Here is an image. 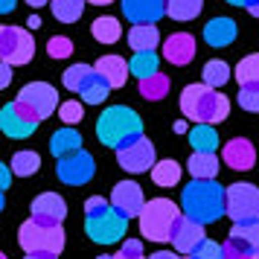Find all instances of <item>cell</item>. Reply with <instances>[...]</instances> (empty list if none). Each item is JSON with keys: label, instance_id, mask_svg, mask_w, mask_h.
I'll return each mask as SVG.
<instances>
[{"label": "cell", "instance_id": "1", "mask_svg": "<svg viewBox=\"0 0 259 259\" xmlns=\"http://www.w3.org/2000/svg\"><path fill=\"white\" fill-rule=\"evenodd\" d=\"M181 210L198 224L219 222L222 215H227V189L219 187L215 178L212 181L192 178V184H187L181 192Z\"/></svg>", "mask_w": 259, "mask_h": 259}, {"label": "cell", "instance_id": "2", "mask_svg": "<svg viewBox=\"0 0 259 259\" xmlns=\"http://www.w3.org/2000/svg\"><path fill=\"white\" fill-rule=\"evenodd\" d=\"M128 230V215L119 212L102 195H91L84 201V233L99 245H117Z\"/></svg>", "mask_w": 259, "mask_h": 259}, {"label": "cell", "instance_id": "3", "mask_svg": "<svg viewBox=\"0 0 259 259\" xmlns=\"http://www.w3.org/2000/svg\"><path fill=\"white\" fill-rule=\"evenodd\" d=\"M96 137H99V143H105L117 152L128 149L131 143H137L143 137V119L134 108L111 105L96 119Z\"/></svg>", "mask_w": 259, "mask_h": 259}, {"label": "cell", "instance_id": "4", "mask_svg": "<svg viewBox=\"0 0 259 259\" xmlns=\"http://www.w3.org/2000/svg\"><path fill=\"white\" fill-rule=\"evenodd\" d=\"M181 215H184V210H178V204H172L169 198H152L137 215L140 233L152 242H172V233H175V224Z\"/></svg>", "mask_w": 259, "mask_h": 259}, {"label": "cell", "instance_id": "5", "mask_svg": "<svg viewBox=\"0 0 259 259\" xmlns=\"http://www.w3.org/2000/svg\"><path fill=\"white\" fill-rule=\"evenodd\" d=\"M18 245L24 247V253L59 256L64 250V230L61 224H41L35 219H26L18 230Z\"/></svg>", "mask_w": 259, "mask_h": 259}, {"label": "cell", "instance_id": "6", "mask_svg": "<svg viewBox=\"0 0 259 259\" xmlns=\"http://www.w3.org/2000/svg\"><path fill=\"white\" fill-rule=\"evenodd\" d=\"M219 91L210 84H187L181 91V114L192 122H212Z\"/></svg>", "mask_w": 259, "mask_h": 259}, {"label": "cell", "instance_id": "7", "mask_svg": "<svg viewBox=\"0 0 259 259\" xmlns=\"http://www.w3.org/2000/svg\"><path fill=\"white\" fill-rule=\"evenodd\" d=\"M35 56V41L21 26H0V59L9 64H26Z\"/></svg>", "mask_w": 259, "mask_h": 259}, {"label": "cell", "instance_id": "8", "mask_svg": "<svg viewBox=\"0 0 259 259\" xmlns=\"http://www.w3.org/2000/svg\"><path fill=\"white\" fill-rule=\"evenodd\" d=\"M227 215L239 222H259V189L253 184H230L227 187Z\"/></svg>", "mask_w": 259, "mask_h": 259}, {"label": "cell", "instance_id": "9", "mask_svg": "<svg viewBox=\"0 0 259 259\" xmlns=\"http://www.w3.org/2000/svg\"><path fill=\"white\" fill-rule=\"evenodd\" d=\"M41 125V117L32 114L26 105H21L18 99L3 105L0 111V128L6 137H15V140H26L29 134H35V128Z\"/></svg>", "mask_w": 259, "mask_h": 259}, {"label": "cell", "instance_id": "10", "mask_svg": "<svg viewBox=\"0 0 259 259\" xmlns=\"http://www.w3.org/2000/svg\"><path fill=\"white\" fill-rule=\"evenodd\" d=\"M18 102L26 105L32 114H38L41 119H47L56 108H59V91L47 82H29L21 88L18 94Z\"/></svg>", "mask_w": 259, "mask_h": 259}, {"label": "cell", "instance_id": "11", "mask_svg": "<svg viewBox=\"0 0 259 259\" xmlns=\"http://www.w3.org/2000/svg\"><path fill=\"white\" fill-rule=\"evenodd\" d=\"M96 172L94 154H88L84 149L67 154V157H59V178L67 184V187H82L88 184Z\"/></svg>", "mask_w": 259, "mask_h": 259}, {"label": "cell", "instance_id": "12", "mask_svg": "<svg viewBox=\"0 0 259 259\" xmlns=\"http://www.w3.org/2000/svg\"><path fill=\"white\" fill-rule=\"evenodd\" d=\"M117 163L125 169V172H131V175H140V172H149V169H154V146L146 137H140L137 143H131L128 149H119L117 152Z\"/></svg>", "mask_w": 259, "mask_h": 259}, {"label": "cell", "instance_id": "13", "mask_svg": "<svg viewBox=\"0 0 259 259\" xmlns=\"http://www.w3.org/2000/svg\"><path fill=\"white\" fill-rule=\"evenodd\" d=\"M131 24H157L166 15V0H119Z\"/></svg>", "mask_w": 259, "mask_h": 259}, {"label": "cell", "instance_id": "14", "mask_svg": "<svg viewBox=\"0 0 259 259\" xmlns=\"http://www.w3.org/2000/svg\"><path fill=\"white\" fill-rule=\"evenodd\" d=\"M204 239H207L204 224H198L195 219H189V215H181L178 219L175 233H172V247H175L178 253H192Z\"/></svg>", "mask_w": 259, "mask_h": 259}, {"label": "cell", "instance_id": "15", "mask_svg": "<svg viewBox=\"0 0 259 259\" xmlns=\"http://www.w3.org/2000/svg\"><path fill=\"white\" fill-rule=\"evenodd\" d=\"M32 219L41 224H61L64 219H67V204H64V198L61 195H56V192H44V195H38L35 201H32Z\"/></svg>", "mask_w": 259, "mask_h": 259}, {"label": "cell", "instance_id": "16", "mask_svg": "<svg viewBox=\"0 0 259 259\" xmlns=\"http://www.w3.org/2000/svg\"><path fill=\"white\" fill-rule=\"evenodd\" d=\"M111 204L117 207L119 212H125V215H140L143 207H146V198H143V189L140 184H134V181H122L114 187L111 192Z\"/></svg>", "mask_w": 259, "mask_h": 259}, {"label": "cell", "instance_id": "17", "mask_svg": "<svg viewBox=\"0 0 259 259\" xmlns=\"http://www.w3.org/2000/svg\"><path fill=\"white\" fill-rule=\"evenodd\" d=\"M163 59L175 67H184L195 59V38L189 32H172L163 41Z\"/></svg>", "mask_w": 259, "mask_h": 259}, {"label": "cell", "instance_id": "18", "mask_svg": "<svg viewBox=\"0 0 259 259\" xmlns=\"http://www.w3.org/2000/svg\"><path fill=\"white\" fill-rule=\"evenodd\" d=\"M222 157L230 169L247 172V169H253V163H256V149H253V143L245 140V137H233V140L224 146Z\"/></svg>", "mask_w": 259, "mask_h": 259}, {"label": "cell", "instance_id": "19", "mask_svg": "<svg viewBox=\"0 0 259 259\" xmlns=\"http://www.w3.org/2000/svg\"><path fill=\"white\" fill-rule=\"evenodd\" d=\"M94 67H96V73L111 84V91H114V88H122L125 79L131 76V64L125 59H119V56H102Z\"/></svg>", "mask_w": 259, "mask_h": 259}, {"label": "cell", "instance_id": "20", "mask_svg": "<svg viewBox=\"0 0 259 259\" xmlns=\"http://www.w3.org/2000/svg\"><path fill=\"white\" fill-rule=\"evenodd\" d=\"M204 41L210 47H227L236 41V21L233 18H212L204 26Z\"/></svg>", "mask_w": 259, "mask_h": 259}, {"label": "cell", "instance_id": "21", "mask_svg": "<svg viewBox=\"0 0 259 259\" xmlns=\"http://www.w3.org/2000/svg\"><path fill=\"white\" fill-rule=\"evenodd\" d=\"M96 67H91V64H73V67H67L64 70V76H61V82H64V88L70 91V94H84L91 84L96 82Z\"/></svg>", "mask_w": 259, "mask_h": 259}, {"label": "cell", "instance_id": "22", "mask_svg": "<svg viewBox=\"0 0 259 259\" xmlns=\"http://www.w3.org/2000/svg\"><path fill=\"white\" fill-rule=\"evenodd\" d=\"M160 44V32L154 24H134L128 29V47L134 53H149V50H157Z\"/></svg>", "mask_w": 259, "mask_h": 259}, {"label": "cell", "instance_id": "23", "mask_svg": "<svg viewBox=\"0 0 259 259\" xmlns=\"http://www.w3.org/2000/svg\"><path fill=\"white\" fill-rule=\"evenodd\" d=\"M79 149H82V134L73 125H64V128H59L50 137V152L56 157H67V154L79 152Z\"/></svg>", "mask_w": 259, "mask_h": 259}, {"label": "cell", "instance_id": "24", "mask_svg": "<svg viewBox=\"0 0 259 259\" xmlns=\"http://www.w3.org/2000/svg\"><path fill=\"white\" fill-rule=\"evenodd\" d=\"M187 169H189V175L192 178L212 181V178L219 175V157H215V152H192Z\"/></svg>", "mask_w": 259, "mask_h": 259}, {"label": "cell", "instance_id": "25", "mask_svg": "<svg viewBox=\"0 0 259 259\" xmlns=\"http://www.w3.org/2000/svg\"><path fill=\"white\" fill-rule=\"evenodd\" d=\"M189 146H192V152H215L219 149V134L212 128V122H198L189 131Z\"/></svg>", "mask_w": 259, "mask_h": 259}, {"label": "cell", "instance_id": "26", "mask_svg": "<svg viewBox=\"0 0 259 259\" xmlns=\"http://www.w3.org/2000/svg\"><path fill=\"white\" fill-rule=\"evenodd\" d=\"M91 32H94V38L99 41V44H117L119 38H122V26H119L117 18L105 15V18H96L94 21Z\"/></svg>", "mask_w": 259, "mask_h": 259}, {"label": "cell", "instance_id": "27", "mask_svg": "<svg viewBox=\"0 0 259 259\" xmlns=\"http://www.w3.org/2000/svg\"><path fill=\"white\" fill-rule=\"evenodd\" d=\"M204 9V0H166V15L172 21H192Z\"/></svg>", "mask_w": 259, "mask_h": 259}, {"label": "cell", "instance_id": "28", "mask_svg": "<svg viewBox=\"0 0 259 259\" xmlns=\"http://www.w3.org/2000/svg\"><path fill=\"white\" fill-rule=\"evenodd\" d=\"M84 3L88 0H50L53 15H56V21H61V24H76L84 12Z\"/></svg>", "mask_w": 259, "mask_h": 259}, {"label": "cell", "instance_id": "29", "mask_svg": "<svg viewBox=\"0 0 259 259\" xmlns=\"http://www.w3.org/2000/svg\"><path fill=\"white\" fill-rule=\"evenodd\" d=\"M128 64H131V76H137V79H149V76L157 73L160 59H157V53H154V50H149V53H134Z\"/></svg>", "mask_w": 259, "mask_h": 259}, {"label": "cell", "instance_id": "30", "mask_svg": "<svg viewBox=\"0 0 259 259\" xmlns=\"http://www.w3.org/2000/svg\"><path fill=\"white\" fill-rule=\"evenodd\" d=\"M230 239H236L239 245H245L250 253L259 250V222H239V224H233Z\"/></svg>", "mask_w": 259, "mask_h": 259}, {"label": "cell", "instance_id": "31", "mask_svg": "<svg viewBox=\"0 0 259 259\" xmlns=\"http://www.w3.org/2000/svg\"><path fill=\"white\" fill-rule=\"evenodd\" d=\"M152 181L157 187H175L181 181V163H175V160H157L152 169Z\"/></svg>", "mask_w": 259, "mask_h": 259}, {"label": "cell", "instance_id": "32", "mask_svg": "<svg viewBox=\"0 0 259 259\" xmlns=\"http://www.w3.org/2000/svg\"><path fill=\"white\" fill-rule=\"evenodd\" d=\"M166 94H169V79H166L163 73H154L149 79H140V96L143 99L157 102V99H163Z\"/></svg>", "mask_w": 259, "mask_h": 259}, {"label": "cell", "instance_id": "33", "mask_svg": "<svg viewBox=\"0 0 259 259\" xmlns=\"http://www.w3.org/2000/svg\"><path fill=\"white\" fill-rule=\"evenodd\" d=\"M38 169H41V157H38V152H18L12 157V172L18 178H29V175H35Z\"/></svg>", "mask_w": 259, "mask_h": 259}, {"label": "cell", "instance_id": "34", "mask_svg": "<svg viewBox=\"0 0 259 259\" xmlns=\"http://www.w3.org/2000/svg\"><path fill=\"white\" fill-rule=\"evenodd\" d=\"M236 82L242 84H259V53L245 56V59L236 64Z\"/></svg>", "mask_w": 259, "mask_h": 259}, {"label": "cell", "instance_id": "35", "mask_svg": "<svg viewBox=\"0 0 259 259\" xmlns=\"http://www.w3.org/2000/svg\"><path fill=\"white\" fill-rule=\"evenodd\" d=\"M227 79H230V67H227V61L222 59H212L204 64V84H210V88H222V84H227Z\"/></svg>", "mask_w": 259, "mask_h": 259}, {"label": "cell", "instance_id": "36", "mask_svg": "<svg viewBox=\"0 0 259 259\" xmlns=\"http://www.w3.org/2000/svg\"><path fill=\"white\" fill-rule=\"evenodd\" d=\"M59 119L64 125H79L84 119V105L79 99H67V102H61L59 105Z\"/></svg>", "mask_w": 259, "mask_h": 259}, {"label": "cell", "instance_id": "37", "mask_svg": "<svg viewBox=\"0 0 259 259\" xmlns=\"http://www.w3.org/2000/svg\"><path fill=\"white\" fill-rule=\"evenodd\" d=\"M108 94H111V84H108L102 76H96V82L91 84L84 94H79V96H82L84 105H102V102L108 99Z\"/></svg>", "mask_w": 259, "mask_h": 259}, {"label": "cell", "instance_id": "38", "mask_svg": "<svg viewBox=\"0 0 259 259\" xmlns=\"http://www.w3.org/2000/svg\"><path fill=\"white\" fill-rule=\"evenodd\" d=\"M239 105H242V111L259 114V84H242L239 88Z\"/></svg>", "mask_w": 259, "mask_h": 259}, {"label": "cell", "instance_id": "39", "mask_svg": "<svg viewBox=\"0 0 259 259\" xmlns=\"http://www.w3.org/2000/svg\"><path fill=\"white\" fill-rule=\"evenodd\" d=\"M189 259H224V247L219 245V242H210V239H204L192 253H189Z\"/></svg>", "mask_w": 259, "mask_h": 259}, {"label": "cell", "instance_id": "40", "mask_svg": "<svg viewBox=\"0 0 259 259\" xmlns=\"http://www.w3.org/2000/svg\"><path fill=\"white\" fill-rule=\"evenodd\" d=\"M47 53L53 56V59H67L73 53V41L67 35H56L47 41Z\"/></svg>", "mask_w": 259, "mask_h": 259}, {"label": "cell", "instance_id": "41", "mask_svg": "<svg viewBox=\"0 0 259 259\" xmlns=\"http://www.w3.org/2000/svg\"><path fill=\"white\" fill-rule=\"evenodd\" d=\"M117 259H146L143 256V242L140 239H125L122 247H119Z\"/></svg>", "mask_w": 259, "mask_h": 259}, {"label": "cell", "instance_id": "42", "mask_svg": "<svg viewBox=\"0 0 259 259\" xmlns=\"http://www.w3.org/2000/svg\"><path fill=\"white\" fill-rule=\"evenodd\" d=\"M222 247H224V259H247L250 256V250L245 245H239L236 239H230V236H227V242Z\"/></svg>", "mask_w": 259, "mask_h": 259}, {"label": "cell", "instance_id": "43", "mask_svg": "<svg viewBox=\"0 0 259 259\" xmlns=\"http://www.w3.org/2000/svg\"><path fill=\"white\" fill-rule=\"evenodd\" d=\"M12 67H15V64H9V61H3V64H0V73H3V76H0V88H6V84L12 82Z\"/></svg>", "mask_w": 259, "mask_h": 259}, {"label": "cell", "instance_id": "44", "mask_svg": "<svg viewBox=\"0 0 259 259\" xmlns=\"http://www.w3.org/2000/svg\"><path fill=\"white\" fill-rule=\"evenodd\" d=\"M146 259H184L181 253H172V250H157V253H152V256Z\"/></svg>", "mask_w": 259, "mask_h": 259}, {"label": "cell", "instance_id": "45", "mask_svg": "<svg viewBox=\"0 0 259 259\" xmlns=\"http://www.w3.org/2000/svg\"><path fill=\"white\" fill-rule=\"evenodd\" d=\"M224 3H230V6H245V9H250L253 3H259V0H224Z\"/></svg>", "mask_w": 259, "mask_h": 259}, {"label": "cell", "instance_id": "46", "mask_svg": "<svg viewBox=\"0 0 259 259\" xmlns=\"http://www.w3.org/2000/svg\"><path fill=\"white\" fill-rule=\"evenodd\" d=\"M18 6V0H0V12H12Z\"/></svg>", "mask_w": 259, "mask_h": 259}, {"label": "cell", "instance_id": "47", "mask_svg": "<svg viewBox=\"0 0 259 259\" xmlns=\"http://www.w3.org/2000/svg\"><path fill=\"white\" fill-rule=\"evenodd\" d=\"M26 26H32V29H38V26H41V18H38V15H29V24Z\"/></svg>", "mask_w": 259, "mask_h": 259}, {"label": "cell", "instance_id": "48", "mask_svg": "<svg viewBox=\"0 0 259 259\" xmlns=\"http://www.w3.org/2000/svg\"><path fill=\"white\" fill-rule=\"evenodd\" d=\"M175 131H178V134H187V122H184V119H178V122H175Z\"/></svg>", "mask_w": 259, "mask_h": 259}, {"label": "cell", "instance_id": "49", "mask_svg": "<svg viewBox=\"0 0 259 259\" xmlns=\"http://www.w3.org/2000/svg\"><path fill=\"white\" fill-rule=\"evenodd\" d=\"M26 3H29V6H32V9H41V6H44V3H50V0H26Z\"/></svg>", "mask_w": 259, "mask_h": 259}, {"label": "cell", "instance_id": "50", "mask_svg": "<svg viewBox=\"0 0 259 259\" xmlns=\"http://www.w3.org/2000/svg\"><path fill=\"white\" fill-rule=\"evenodd\" d=\"M3 189H9V169L3 166Z\"/></svg>", "mask_w": 259, "mask_h": 259}, {"label": "cell", "instance_id": "51", "mask_svg": "<svg viewBox=\"0 0 259 259\" xmlns=\"http://www.w3.org/2000/svg\"><path fill=\"white\" fill-rule=\"evenodd\" d=\"M88 3H94V6H108V3H114V0H88Z\"/></svg>", "mask_w": 259, "mask_h": 259}, {"label": "cell", "instance_id": "52", "mask_svg": "<svg viewBox=\"0 0 259 259\" xmlns=\"http://www.w3.org/2000/svg\"><path fill=\"white\" fill-rule=\"evenodd\" d=\"M247 12L253 15V18H259V3H253V6H250V9H247Z\"/></svg>", "mask_w": 259, "mask_h": 259}, {"label": "cell", "instance_id": "53", "mask_svg": "<svg viewBox=\"0 0 259 259\" xmlns=\"http://www.w3.org/2000/svg\"><path fill=\"white\" fill-rule=\"evenodd\" d=\"M26 259H56V256H35V253H26Z\"/></svg>", "mask_w": 259, "mask_h": 259}, {"label": "cell", "instance_id": "54", "mask_svg": "<svg viewBox=\"0 0 259 259\" xmlns=\"http://www.w3.org/2000/svg\"><path fill=\"white\" fill-rule=\"evenodd\" d=\"M247 259H259V250H253V253H250V256H247Z\"/></svg>", "mask_w": 259, "mask_h": 259}, {"label": "cell", "instance_id": "55", "mask_svg": "<svg viewBox=\"0 0 259 259\" xmlns=\"http://www.w3.org/2000/svg\"><path fill=\"white\" fill-rule=\"evenodd\" d=\"M96 259H117V256H96Z\"/></svg>", "mask_w": 259, "mask_h": 259}, {"label": "cell", "instance_id": "56", "mask_svg": "<svg viewBox=\"0 0 259 259\" xmlns=\"http://www.w3.org/2000/svg\"><path fill=\"white\" fill-rule=\"evenodd\" d=\"M0 259H6V256H0Z\"/></svg>", "mask_w": 259, "mask_h": 259}]
</instances>
